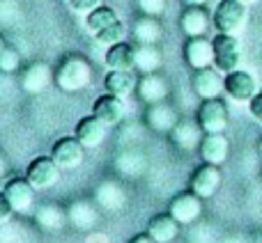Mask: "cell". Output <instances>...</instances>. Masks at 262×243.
<instances>
[{
    "mask_svg": "<svg viewBox=\"0 0 262 243\" xmlns=\"http://www.w3.org/2000/svg\"><path fill=\"white\" fill-rule=\"evenodd\" d=\"M55 85L62 92H81L92 83V67L83 55L69 53L55 69Z\"/></svg>",
    "mask_w": 262,
    "mask_h": 243,
    "instance_id": "cell-1",
    "label": "cell"
},
{
    "mask_svg": "<svg viewBox=\"0 0 262 243\" xmlns=\"http://www.w3.org/2000/svg\"><path fill=\"white\" fill-rule=\"evenodd\" d=\"M246 16H249L246 3H242V0H221L212 14V23L223 35H237L246 26Z\"/></svg>",
    "mask_w": 262,
    "mask_h": 243,
    "instance_id": "cell-2",
    "label": "cell"
},
{
    "mask_svg": "<svg viewBox=\"0 0 262 243\" xmlns=\"http://www.w3.org/2000/svg\"><path fill=\"white\" fill-rule=\"evenodd\" d=\"M214 67L221 74H230L239 69L242 62V44L235 35H223L219 32L214 37Z\"/></svg>",
    "mask_w": 262,
    "mask_h": 243,
    "instance_id": "cell-3",
    "label": "cell"
},
{
    "mask_svg": "<svg viewBox=\"0 0 262 243\" xmlns=\"http://www.w3.org/2000/svg\"><path fill=\"white\" fill-rule=\"evenodd\" d=\"M195 119L203 126L205 133H226L230 117H228V106L221 99H203L195 110Z\"/></svg>",
    "mask_w": 262,
    "mask_h": 243,
    "instance_id": "cell-4",
    "label": "cell"
},
{
    "mask_svg": "<svg viewBox=\"0 0 262 243\" xmlns=\"http://www.w3.org/2000/svg\"><path fill=\"white\" fill-rule=\"evenodd\" d=\"M223 92L237 104H249L258 94V81L253 74L244 71V69H235L223 78Z\"/></svg>",
    "mask_w": 262,
    "mask_h": 243,
    "instance_id": "cell-5",
    "label": "cell"
},
{
    "mask_svg": "<svg viewBox=\"0 0 262 243\" xmlns=\"http://www.w3.org/2000/svg\"><path fill=\"white\" fill-rule=\"evenodd\" d=\"M168 213L180 225H191V223H195L203 216V198L195 195L191 188L184 190V193H177L168 204Z\"/></svg>",
    "mask_w": 262,
    "mask_h": 243,
    "instance_id": "cell-6",
    "label": "cell"
},
{
    "mask_svg": "<svg viewBox=\"0 0 262 243\" xmlns=\"http://www.w3.org/2000/svg\"><path fill=\"white\" fill-rule=\"evenodd\" d=\"M221 170L219 165H212V163H200L193 172H191L189 179V188L193 190L195 195H200L203 200H209L219 193L221 188Z\"/></svg>",
    "mask_w": 262,
    "mask_h": 243,
    "instance_id": "cell-7",
    "label": "cell"
},
{
    "mask_svg": "<svg viewBox=\"0 0 262 243\" xmlns=\"http://www.w3.org/2000/svg\"><path fill=\"white\" fill-rule=\"evenodd\" d=\"M60 172H62L60 170V165L51 156H39V158H35V161L28 163L26 179L30 181L35 188L46 190V188H51V186L58 184Z\"/></svg>",
    "mask_w": 262,
    "mask_h": 243,
    "instance_id": "cell-8",
    "label": "cell"
},
{
    "mask_svg": "<svg viewBox=\"0 0 262 243\" xmlns=\"http://www.w3.org/2000/svg\"><path fill=\"white\" fill-rule=\"evenodd\" d=\"M51 158L60 165V170H76L85 158V147L78 142V138H60L51 147Z\"/></svg>",
    "mask_w": 262,
    "mask_h": 243,
    "instance_id": "cell-9",
    "label": "cell"
},
{
    "mask_svg": "<svg viewBox=\"0 0 262 243\" xmlns=\"http://www.w3.org/2000/svg\"><path fill=\"white\" fill-rule=\"evenodd\" d=\"M205 131L203 126L198 124V119H180L175 124V129L168 133V138H170L172 147L180 149V152H195V149L200 147V140H203Z\"/></svg>",
    "mask_w": 262,
    "mask_h": 243,
    "instance_id": "cell-10",
    "label": "cell"
},
{
    "mask_svg": "<svg viewBox=\"0 0 262 243\" xmlns=\"http://www.w3.org/2000/svg\"><path fill=\"white\" fill-rule=\"evenodd\" d=\"M223 78H226V74H221L216 67L195 69L191 76V87L200 99H216L223 92Z\"/></svg>",
    "mask_w": 262,
    "mask_h": 243,
    "instance_id": "cell-11",
    "label": "cell"
},
{
    "mask_svg": "<svg viewBox=\"0 0 262 243\" xmlns=\"http://www.w3.org/2000/svg\"><path fill=\"white\" fill-rule=\"evenodd\" d=\"M3 193L7 195V200L12 202L16 213H28L32 209V202H35V186H32L26 177H12V179L5 184Z\"/></svg>",
    "mask_w": 262,
    "mask_h": 243,
    "instance_id": "cell-12",
    "label": "cell"
},
{
    "mask_svg": "<svg viewBox=\"0 0 262 243\" xmlns=\"http://www.w3.org/2000/svg\"><path fill=\"white\" fill-rule=\"evenodd\" d=\"M184 60L191 69H205L214 67V41L207 37H189L184 44Z\"/></svg>",
    "mask_w": 262,
    "mask_h": 243,
    "instance_id": "cell-13",
    "label": "cell"
},
{
    "mask_svg": "<svg viewBox=\"0 0 262 243\" xmlns=\"http://www.w3.org/2000/svg\"><path fill=\"white\" fill-rule=\"evenodd\" d=\"M168 92H170V87H168L166 78L161 76V74H140L138 78V85H136V94H138V99L143 101V104L152 106V104H161V101H166Z\"/></svg>",
    "mask_w": 262,
    "mask_h": 243,
    "instance_id": "cell-14",
    "label": "cell"
},
{
    "mask_svg": "<svg viewBox=\"0 0 262 243\" xmlns=\"http://www.w3.org/2000/svg\"><path fill=\"white\" fill-rule=\"evenodd\" d=\"M198 154L203 158V163H212V165L221 167L230 156V142L223 133H205L200 140Z\"/></svg>",
    "mask_w": 262,
    "mask_h": 243,
    "instance_id": "cell-15",
    "label": "cell"
},
{
    "mask_svg": "<svg viewBox=\"0 0 262 243\" xmlns=\"http://www.w3.org/2000/svg\"><path fill=\"white\" fill-rule=\"evenodd\" d=\"M106 121H101L97 115H88V117L78 119L76 129H74V135L78 138V142L85 149H95L99 147L106 140Z\"/></svg>",
    "mask_w": 262,
    "mask_h": 243,
    "instance_id": "cell-16",
    "label": "cell"
},
{
    "mask_svg": "<svg viewBox=\"0 0 262 243\" xmlns=\"http://www.w3.org/2000/svg\"><path fill=\"white\" fill-rule=\"evenodd\" d=\"M177 121H180V117H177L175 108H172L170 104H166V101L152 104L145 110V124H147L154 133H170Z\"/></svg>",
    "mask_w": 262,
    "mask_h": 243,
    "instance_id": "cell-17",
    "label": "cell"
},
{
    "mask_svg": "<svg viewBox=\"0 0 262 243\" xmlns=\"http://www.w3.org/2000/svg\"><path fill=\"white\" fill-rule=\"evenodd\" d=\"M51 81H55V74H51V67L46 62H32L21 76V85L28 94H41L49 90Z\"/></svg>",
    "mask_w": 262,
    "mask_h": 243,
    "instance_id": "cell-18",
    "label": "cell"
},
{
    "mask_svg": "<svg viewBox=\"0 0 262 243\" xmlns=\"http://www.w3.org/2000/svg\"><path fill=\"white\" fill-rule=\"evenodd\" d=\"M67 221L74 230L85 232L99 221V211H97L95 202H90V200H76L67 207Z\"/></svg>",
    "mask_w": 262,
    "mask_h": 243,
    "instance_id": "cell-19",
    "label": "cell"
},
{
    "mask_svg": "<svg viewBox=\"0 0 262 243\" xmlns=\"http://www.w3.org/2000/svg\"><path fill=\"white\" fill-rule=\"evenodd\" d=\"M180 28L186 37H203L209 28V14L203 5L186 7L180 14Z\"/></svg>",
    "mask_w": 262,
    "mask_h": 243,
    "instance_id": "cell-20",
    "label": "cell"
},
{
    "mask_svg": "<svg viewBox=\"0 0 262 243\" xmlns=\"http://www.w3.org/2000/svg\"><path fill=\"white\" fill-rule=\"evenodd\" d=\"M92 115H97L101 121H106V124H118V121H122L124 117V104L120 96L111 94V92H106V94H101L99 99L92 104Z\"/></svg>",
    "mask_w": 262,
    "mask_h": 243,
    "instance_id": "cell-21",
    "label": "cell"
},
{
    "mask_svg": "<svg viewBox=\"0 0 262 243\" xmlns=\"http://www.w3.org/2000/svg\"><path fill=\"white\" fill-rule=\"evenodd\" d=\"M147 234L157 243H170L180 234V223L170 213H157L147 223Z\"/></svg>",
    "mask_w": 262,
    "mask_h": 243,
    "instance_id": "cell-22",
    "label": "cell"
},
{
    "mask_svg": "<svg viewBox=\"0 0 262 243\" xmlns=\"http://www.w3.org/2000/svg\"><path fill=\"white\" fill-rule=\"evenodd\" d=\"M35 221L41 230L46 232H58L67 225V209H62L55 202H46L39 209H35Z\"/></svg>",
    "mask_w": 262,
    "mask_h": 243,
    "instance_id": "cell-23",
    "label": "cell"
},
{
    "mask_svg": "<svg viewBox=\"0 0 262 243\" xmlns=\"http://www.w3.org/2000/svg\"><path fill=\"white\" fill-rule=\"evenodd\" d=\"M131 35L138 44H159L163 37V26L157 16H140L131 28Z\"/></svg>",
    "mask_w": 262,
    "mask_h": 243,
    "instance_id": "cell-24",
    "label": "cell"
},
{
    "mask_svg": "<svg viewBox=\"0 0 262 243\" xmlns=\"http://www.w3.org/2000/svg\"><path fill=\"white\" fill-rule=\"evenodd\" d=\"M136 85L138 81L134 78L131 71H122V69H111L108 74L104 76V90L111 92L115 96H129L131 92H136Z\"/></svg>",
    "mask_w": 262,
    "mask_h": 243,
    "instance_id": "cell-25",
    "label": "cell"
},
{
    "mask_svg": "<svg viewBox=\"0 0 262 243\" xmlns=\"http://www.w3.org/2000/svg\"><path fill=\"white\" fill-rule=\"evenodd\" d=\"M95 200L99 207L108 209V211H118V209H122L124 202H127V193H124V188L120 184H115V181H101L95 193Z\"/></svg>",
    "mask_w": 262,
    "mask_h": 243,
    "instance_id": "cell-26",
    "label": "cell"
},
{
    "mask_svg": "<svg viewBox=\"0 0 262 243\" xmlns=\"http://www.w3.org/2000/svg\"><path fill=\"white\" fill-rule=\"evenodd\" d=\"M106 64L108 69H122V71H131L136 69V48L127 41H120V44L108 46L106 51Z\"/></svg>",
    "mask_w": 262,
    "mask_h": 243,
    "instance_id": "cell-27",
    "label": "cell"
},
{
    "mask_svg": "<svg viewBox=\"0 0 262 243\" xmlns=\"http://www.w3.org/2000/svg\"><path fill=\"white\" fill-rule=\"evenodd\" d=\"M161 67V51L157 44H138L136 48V69L140 74H154Z\"/></svg>",
    "mask_w": 262,
    "mask_h": 243,
    "instance_id": "cell-28",
    "label": "cell"
},
{
    "mask_svg": "<svg viewBox=\"0 0 262 243\" xmlns=\"http://www.w3.org/2000/svg\"><path fill=\"white\" fill-rule=\"evenodd\" d=\"M118 21V14H115L113 7H106V5H99L97 9H92L90 14H85V28L92 32V35H97L99 30H104L106 26H111V23Z\"/></svg>",
    "mask_w": 262,
    "mask_h": 243,
    "instance_id": "cell-29",
    "label": "cell"
},
{
    "mask_svg": "<svg viewBox=\"0 0 262 243\" xmlns=\"http://www.w3.org/2000/svg\"><path fill=\"white\" fill-rule=\"evenodd\" d=\"M124 35H127V28H124V23L118 18L115 23H111V26H106L104 30L97 32L95 39L99 41L101 46H113V44H120V41H124Z\"/></svg>",
    "mask_w": 262,
    "mask_h": 243,
    "instance_id": "cell-30",
    "label": "cell"
},
{
    "mask_svg": "<svg viewBox=\"0 0 262 243\" xmlns=\"http://www.w3.org/2000/svg\"><path fill=\"white\" fill-rule=\"evenodd\" d=\"M21 67V55H18L16 48H5L0 53V74H14Z\"/></svg>",
    "mask_w": 262,
    "mask_h": 243,
    "instance_id": "cell-31",
    "label": "cell"
},
{
    "mask_svg": "<svg viewBox=\"0 0 262 243\" xmlns=\"http://www.w3.org/2000/svg\"><path fill=\"white\" fill-rule=\"evenodd\" d=\"M138 9L145 16H161L166 12V0H138Z\"/></svg>",
    "mask_w": 262,
    "mask_h": 243,
    "instance_id": "cell-32",
    "label": "cell"
},
{
    "mask_svg": "<svg viewBox=\"0 0 262 243\" xmlns=\"http://www.w3.org/2000/svg\"><path fill=\"white\" fill-rule=\"evenodd\" d=\"M101 5V0H69V7L78 14H90L92 9H97Z\"/></svg>",
    "mask_w": 262,
    "mask_h": 243,
    "instance_id": "cell-33",
    "label": "cell"
},
{
    "mask_svg": "<svg viewBox=\"0 0 262 243\" xmlns=\"http://www.w3.org/2000/svg\"><path fill=\"white\" fill-rule=\"evenodd\" d=\"M12 213H14L12 202L7 200V195L5 193H0V223H7L9 218H12Z\"/></svg>",
    "mask_w": 262,
    "mask_h": 243,
    "instance_id": "cell-34",
    "label": "cell"
},
{
    "mask_svg": "<svg viewBox=\"0 0 262 243\" xmlns=\"http://www.w3.org/2000/svg\"><path fill=\"white\" fill-rule=\"evenodd\" d=\"M249 110H251V115H253V119L262 124V92H258V94L249 101Z\"/></svg>",
    "mask_w": 262,
    "mask_h": 243,
    "instance_id": "cell-35",
    "label": "cell"
},
{
    "mask_svg": "<svg viewBox=\"0 0 262 243\" xmlns=\"http://www.w3.org/2000/svg\"><path fill=\"white\" fill-rule=\"evenodd\" d=\"M129 243H157V241H154V239H152V236H149V234H147V232H145V234H136V236H134V239H131V241H129Z\"/></svg>",
    "mask_w": 262,
    "mask_h": 243,
    "instance_id": "cell-36",
    "label": "cell"
},
{
    "mask_svg": "<svg viewBox=\"0 0 262 243\" xmlns=\"http://www.w3.org/2000/svg\"><path fill=\"white\" fill-rule=\"evenodd\" d=\"M182 3H184L186 7H193V5H205L207 0H182Z\"/></svg>",
    "mask_w": 262,
    "mask_h": 243,
    "instance_id": "cell-37",
    "label": "cell"
},
{
    "mask_svg": "<svg viewBox=\"0 0 262 243\" xmlns=\"http://www.w3.org/2000/svg\"><path fill=\"white\" fill-rule=\"evenodd\" d=\"M5 172H7V163H5V158L0 156V177H5Z\"/></svg>",
    "mask_w": 262,
    "mask_h": 243,
    "instance_id": "cell-38",
    "label": "cell"
},
{
    "mask_svg": "<svg viewBox=\"0 0 262 243\" xmlns=\"http://www.w3.org/2000/svg\"><path fill=\"white\" fill-rule=\"evenodd\" d=\"M5 48H7V44H5V37L3 35H0V53H3V51Z\"/></svg>",
    "mask_w": 262,
    "mask_h": 243,
    "instance_id": "cell-39",
    "label": "cell"
},
{
    "mask_svg": "<svg viewBox=\"0 0 262 243\" xmlns=\"http://www.w3.org/2000/svg\"><path fill=\"white\" fill-rule=\"evenodd\" d=\"M258 154H260V158H262V138L258 140Z\"/></svg>",
    "mask_w": 262,
    "mask_h": 243,
    "instance_id": "cell-40",
    "label": "cell"
},
{
    "mask_svg": "<svg viewBox=\"0 0 262 243\" xmlns=\"http://www.w3.org/2000/svg\"><path fill=\"white\" fill-rule=\"evenodd\" d=\"M242 3H246V5H251V3H255V0H242Z\"/></svg>",
    "mask_w": 262,
    "mask_h": 243,
    "instance_id": "cell-41",
    "label": "cell"
}]
</instances>
